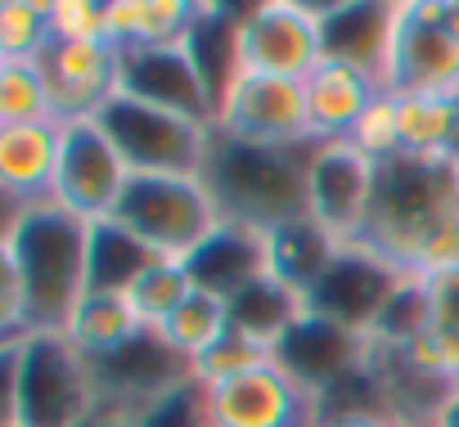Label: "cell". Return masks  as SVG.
Segmentation results:
<instances>
[{
  "instance_id": "cell-5",
  "label": "cell",
  "mask_w": 459,
  "mask_h": 427,
  "mask_svg": "<svg viewBox=\"0 0 459 427\" xmlns=\"http://www.w3.org/2000/svg\"><path fill=\"white\" fill-rule=\"evenodd\" d=\"M108 221L122 226L144 252L185 261L221 226V211H216V198L203 184V175L131 171Z\"/></svg>"
},
{
  "instance_id": "cell-6",
  "label": "cell",
  "mask_w": 459,
  "mask_h": 427,
  "mask_svg": "<svg viewBox=\"0 0 459 427\" xmlns=\"http://www.w3.org/2000/svg\"><path fill=\"white\" fill-rule=\"evenodd\" d=\"M100 126L108 131V140L117 144L131 171H162V175H203L216 135L212 122L144 104L135 95H117L100 113Z\"/></svg>"
},
{
  "instance_id": "cell-37",
  "label": "cell",
  "mask_w": 459,
  "mask_h": 427,
  "mask_svg": "<svg viewBox=\"0 0 459 427\" xmlns=\"http://www.w3.org/2000/svg\"><path fill=\"white\" fill-rule=\"evenodd\" d=\"M441 19H446V28H450V37L459 41V0H441Z\"/></svg>"
},
{
  "instance_id": "cell-8",
  "label": "cell",
  "mask_w": 459,
  "mask_h": 427,
  "mask_svg": "<svg viewBox=\"0 0 459 427\" xmlns=\"http://www.w3.org/2000/svg\"><path fill=\"white\" fill-rule=\"evenodd\" d=\"M203 409L207 427H311L320 414L316 391L275 355L203 387Z\"/></svg>"
},
{
  "instance_id": "cell-12",
  "label": "cell",
  "mask_w": 459,
  "mask_h": 427,
  "mask_svg": "<svg viewBox=\"0 0 459 427\" xmlns=\"http://www.w3.org/2000/svg\"><path fill=\"white\" fill-rule=\"evenodd\" d=\"M126 180H131V167L117 153V144L108 140V131L100 126V117L64 122L59 175H55V193H50L64 211L82 217L86 226L108 221Z\"/></svg>"
},
{
  "instance_id": "cell-33",
  "label": "cell",
  "mask_w": 459,
  "mask_h": 427,
  "mask_svg": "<svg viewBox=\"0 0 459 427\" xmlns=\"http://www.w3.org/2000/svg\"><path fill=\"white\" fill-rule=\"evenodd\" d=\"M351 144H356L360 153H369L374 162H387V158H396V153H401L396 99H392L387 90L365 108V117H360V122H356V131H351Z\"/></svg>"
},
{
  "instance_id": "cell-11",
  "label": "cell",
  "mask_w": 459,
  "mask_h": 427,
  "mask_svg": "<svg viewBox=\"0 0 459 427\" xmlns=\"http://www.w3.org/2000/svg\"><path fill=\"white\" fill-rule=\"evenodd\" d=\"M378 184V162L351 140L311 144L307 153V217L338 243L356 248L369 221V202Z\"/></svg>"
},
{
  "instance_id": "cell-28",
  "label": "cell",
  "mask_w": 459,
  "mask_h": 427,
  "mask_svg": "<svg viewBox=\"0 0 459 427\" xmlns=\"http://www.w3.org/2000/svg\"><path fill=\"white\" fill-rule=\"evenodd\" d=\"M55 95L41 59H0V126L50 122Z\"/></svg>"
},
{
  "instance_id": "cell-14",
  "label": "cell",
  "mask_w": 459,
  "mask_h": 427,
  "mask_svg": "<svg viewBox=\"0 0 459 427\" xmlns=\"http://www.w3.org/2000/svg\"><path fill=\"white\" fill-rule=\"evenodd\" d=\"M41 68L59 122L100 117L122 95V50L113 41H55Z\"/></svg>"
},
{
  "instance_id": "cell-3",
  "label": "cell",
  "mask_w": 459,
  "mask_h": 427,
  "mask_svg": "<svg viewBox=\"0 0 459 427\" xmlns=\"http://www.w3.org/2000/svg\"><path fill=\"white\" fill-rule=\"evenodd\" d=\"M5 427H91L100 414L95 364L64 329L5 342Z\"/></svg>"
},
{
  "instance_id": "cell-36",
  "label": "cell",
  "mask_w": 459,
  "mask_h": 427,
  "mask_svg": "<svg viewBox=\"0 0 459 427\" xmlns=\"http://www.w3.org/2000/svg\"><path fill=\"white\" fill-rule=\"evenodd\" d=\"M428 427H459V382L450 387V396L437 405V414H432V423Z\"/></svg>"
},
{
  "instance_id": "cell-15",
  "label": "cell",
  "mask_w": 459,
  "mask_h": 427,
  "mask_svg": "<svg viewBox=\"0 0 459 427\" xmlns=\"http://www.w3.org/2000/svg\"><path fill=\"white\" fill-rule=\"evenodd\" d=\"M122 95H135L144 104H158L198 122H216V95L203 81L189 55V41L122 50Z\"/></svg>"
},
{
  "instance_id": "cell-16",
  "label": "cell",
  "mask_w": 459,
  "mask_h": 427,
  "mask_svg": "<svg viewBox=\"0 0 459 427\" xmlns=\"http://www.w3.org/2000/svg\"><path fill=\"white\" fill-rule=\"evenodd\" d=\"M275 360L284 369H293L316 391V405H320V396H329L338 382H347L365 364V337L333 324V320H320V315L302 311L298 324L275 346Z\"/></svg>"
},
{
  "instance_id": "cell-1",
  "label": "cell",
  "mask_w": 459,
  "mask_h": 427,
  "mask_svg": "<svg viewBox=\"0 0 459 427\" xmlns=\"http://www.w3.org/2000/svg\"><path fill=\"white\" fill-rule=\"evenodd\" d=\"M5 311L0 329L23 337L32 329H64L91 288V226L55 198L5 207Z\"/></svg>"
},
{
  "instance_id": "cell-20",
  "label": "cell",
  "mask_w": 459,
  "mask_h": 427,
  "mask_svg": "<svg viewBox=\"0 0 459 427\" xmlns=\"http://www.w3.org/2000/svg\"><path fill=\"white\" fill-rule=\"evenodd\" d=\"M189 275H194V288L203 293H216V297H235L244 293L253 279L266 275V257H262V235L248 230V226H235V221H221L189 257H185Z\"/></svg>"
},
{
  "instance_id": "cell-17",
  "label": "cell",
  "mask_w": 459,
  "mask_h": 427,
  "mask_svg": "<svg viewBox=\"0 0 459 427\" xmlns=\"http://www.w3.org/2000/svg\"><path fill=\"white\" fill-rule=\"evenodd\" d=\"M59 149H64V122L59 117L0 126V189H5V207L46 202L55 193Z\"/></svg>"
},
{
  "instance_id": "cell-22",
  "label": "cell",
  "mask_w": 459,
  "mask_h": 427,
  "mask_svg": "<svg viewBox=\"0 0 459 427\" xmlns=\"http://www.w3.org/2000/svg\"><path fill=\"white\" fill-rule=\"evenodd\" d=\"M64 333H68V342H73L91 364H100V360L117 355L122 346H131V342H135L140 333H149V329H144V324H140V315L131 311L126 293L86 288V297H82V302H77V311L68 315Z\"/></svg>"
},
{
  "instance_id": "cell-26",
  "label": "cell",
  "mask_w": 459,
  "mask_h": 427,
  "mask_svg": "<svg viewBox=\"0 0 459 427\" xmlns=\"http://www.w3.org/2000/svg\"><path fill=\"white\" fill-rule=\"evenodd\" d=\"M153 333L162 337V346H167L171 355H180L185 364H194L203 351H212V346L230 333V302L216 297V293L194 288V293L171 311V320H167L162 329H153Z\"/></svg>"
},
{
  "instance_id": "cell-32",
  "label": "cell",
  "mask_w": 459,
  "mask_h": 427,
  "mask_svg": "<svg viewBox=\"0 0 459 427\" xmlns=\"http://www.w3.org/2000/svg\"><path fill=\"white\" fill-rule=\"evenodd\" d=\"M266 355H275V351L262 346L257 337H248L244 329L230 324V333H225L212 351H203V355L189 364V378H194L198 387H212V382H221V378H230V373H239V369H248V364H257V360H266Z\"/></svg>"
},
{
  "instance_id": "cell-23",
  "label": "cell",
  "mask_w": 459,
  "mask_h": 427,
  "mask_svg": "<svg viewBox=\"0 0 459 427\" xmlns=\"http://www.w3.org/2000/svg\"><path fill=\"white\" fill-rule=\"evenodd\" d=\"M194 0H108V41L117 50H144V46H171L185 41L198 23Z\"/></svg>"
},
{
  "instance_id": "cell-34",
  "label": "cell",
  "mask_w": 459,
  "mask_h": 427,
  "mask_svg": "<svg viewBox=\"0 0 459 427\" xmlns=\"http://www.w3.org/2000/svg\"><path fill=\"white\" fill-rule=\"evenodd\" d=\"M55 41H108V0H50Z\"/></svg>"
},
{
  "instance_id": "cell-19",
  "label": "cell",
  "mask_w": 459,
  "mask_h": 427,
  "mask_svg": "<svg viewBox=\"0 0 459 427\" xmlns=\"http://www.w3.org/2000/svg\"><path fill=\"white\" fill-rule=\"evenodd\" d=\"M396 0H347V5H320L325 23V59L351 64L383 81L387 46H392Z\"/></svg>"
},
{
  "instance_id": "cell-18",
  "label": "cell",
  "mask_w": 459,
  "mask_h": 427,
  "mask_svg": "<svg viewBox=\"0 0 459 427\" xmlns=\"http://www.w3.org/2000/svg\"><path fill=\"white\" fill-rule=\"evenodd\" d=\"M383 95V81L338 64V59H320V68L307 77V117H311V144H329V140H351L356 122L365 117V108Z\"/></svg>"
},
{
  "instance_id": "cell-10",
  "label": "cell",
  "mask_w": 459,
  "mask_h": 427,
  "mask_svg": "<svg viewBox=\"0 0 459 427\" xmlns=\"http://www.w3.org/2000/svg\"><path fill=\"white\" fill-rule=\"evenodd\" d=\"M216 135L239 144H266V149H307L311 144V117H307V81L289 77H262V73H235L216 104Z\"/></svg>"
},
{
  "instance_id": "cell-13",
  "label": "cell",
  "mask_w": 459,
  "mask_h": 427,
  "mask_svg": "<svg viewBox=\"0 0 459 427\" xmlns=\"http://www.w3.org/2000/svg\"><path fill=\"white\" fill-rule=\"evenodd\" d=\"M401 270H392L387 261H378L365 248H338V257L329 261V270L311 284V293L302 297V306L320 320H333L351 333H369L374 320L383 315V306L392 302V293L401 288Z\"/></svg>"
},
{
  "instance_id": "cell-7",
  "label": "cell",
  "mask_w": 459,
  "mask_h": 427,
  "mask_svg": "<svg viewBox=\"0 0 459 427\" xmlns=\"http://www.w3.org/2000/svg\"><path fill=\"white\" fill-rule=\"evenodd\" d=\"M235 55H239V73L307 81L325 59L320 5H302V0H257V5H244Z\"/></svg>"
},
{
  "instance_id": "cell-29",
  "label": "cell",
  "mask_w": 459,
  "mask_h": 427,
  "mask_svg": "<svg viewBox=\"0 0 459 427\" xmlns=\"http://www.w3.org/2000/svg\"><path fill=\"white\" fill-rule=\"evenodd\" d=\"M149 261H158V257L144 252L122 226H113V221H95L91 226V288L126 293V284Z\"/></svg>"
},
{
  "instance_id": "cell-31",
  "label": "cell",
  "mask_w": 459,
  "mask_h": 427,
  "mask_svg": "<svg viewBox=\"0 0 459 427\" xmlns=\"http://www.w3.org/2000/svg\"><path fill=\"white\" fill-rule=\"evenodd\" d=\"M423 297H428V337L459 378V266L423 275Z\"/></svg>"
},
{
  "instance_id": "cell-27",
  "label": "cell",
  "mask_w": 459,
  "mask_h": 427,
  "mask_svg": "<svg viewBox=\"0 0 459 427\" xmlns=\"http://www.w3.org/2000/svg\"><path fill=\"white\" fill-rule=\"evenodd\" d=\"M189 293H194L189 266H185V261H167V257L149 261V266L126 284V302H131V311L140 315V324H144L149 333L162 329V324L171 320V311H176Z\"/></svg>"
},
{
  "instance_id": "cell-4",
  "label": "cell",
  "mask_w": 459,
  "mask_h": 427,
  "mask_svg": "<svg viewBox=\"0 0 459 427\" xmlns=\"http://www.w3.org/2000/svg\"><path fill=\"white\" fill-rule=\"evenodd\" d=\"M307 149H266L212 135L203 184L216 198L221 221L248 226L257 235L307 217Z\"/></svg>"
},
{
  "instance_id": "cell-30",
  "label": "cell",
  "mask_w": 459,
  "mask_h": 427,
  "mask_svg": "<svg viewBox=\"0 0 459 427\" xmlns=\"http://www.w3.org/2000/svg\"><path fill=\"white\" fill-rule=\"evenodd\" d=\"M55 46L50 0H5L0 5V59H46Z\"/></svg>"
},
{
  "instance_id": "cell-38",
  "label": "cell",
  "mask_w": 459,
  "mask_h": 427,
  "mask_svg": "<svg viewBox=\"0 0 459 427\" xmlns=\"http://www.w3.org/2000/svg\"><path fill=\"white\" fill-rule=\"evenodd\" d=\"M455 167H459V149H455Z\"/></svg>"
},
{
  "instance_id": "cell-21",
  "label": "cell",
  "mask_w": 459,
  "mask_h": 427,
  "mask_svg": "<svg viewBox=\"0 0 459 427\" xmlns=\"http://www.w3.org/2000/svg\"><path fill=\"white\" fill-rule=\"evenodd\" d=\"M262 257H266V275L271 279H280L284 288H293L298 297H307L311 284L338 257V243L311 217H298V221H284V226H275V230L262 235Z\"/></svg>"
},
{
  "instance_id": "cell-24",
  "label": "cell",
  "mask_w": 459,
  "mask_h": 427,
  "mask_svg": "<svg viewBox=\"0 0 459 427\" xmlns=\"http://www.w3.org/2000/svg\"><path fill=\"white\" fill-rule=\"evenodd\" d=\"M392 99H396L401 153L455 158V149H459V95H392Z\"/></svg>"
},
{
  "instance_id": "cell-35",
  "label": "cell",
  "mask_w": 459,
  "mask_h": 427,
  "mask_svg": "<svg viewBox=\"0 0 459 427\" xmlns=\"http://www.w3.org/2000/svg\"><path fill=\"white\" fill-rule=\"evenodd\" d=\"M311 427H396L378 409H342V414H316Z\"/></svg>"
},
{
  "instance_id": "cell-25",
  "label": "cell",
  "mask_w": 459,
  "mask_h": 427,
  "mask_svg": "<svg viewBox=\"0 0 459 427\" xmlns=\"http://www.w3.org/2000/svg\"><path fill=\"white\" fill-rule=\"evenodd\" d=\"M302 311H307L302 297H298L293 288H284L280 279H271V275L253 279L244 293L230 297V324L244 329L248 337H257V342L271 346V351L284 342V333L298 324Z\"/></svg>"
},
{
  "instance_id": "cell-2",
  "label": "cell",
  "mask_w": 459,
  "mask_h": 427,
  "mask_svg": "<svg viewBox=\"0 0 459 427\" xmlns=\"http://www.w3.org/2000/svg\"><path fill=\"white\" fill-rule=\"evenodd\" d=\"M401 275L459 266V167L455 158H387L360 243Z\"/></svg>"
},
{
  "instance_id": "cell-9",
  "label": "cell",
  "mask_w": 459,
  "mask_h": 427,
  "mask_svg": "<svg viewBox=\"0 0 459 427\" xmlns=\"http://www.w3.org/2000/svg\"><path fill=\"white\" fill-rule=\"evenodd\" d=\"M387 95H459V41L441 19V0H396L383 64Z\"/></svg>"
}]
</instances>
